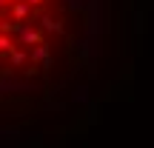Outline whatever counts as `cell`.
<instances>
[{
  "mask_svg": "<svg viewBox=\"0 0 154 148\" xmlns=\"http://www.w3.org/2000/svg\"><path fill=\"white\" fill-rule=\"evenodd\" d=\"M103 0H0V122L57 111L91 77Z\"/></svg>",
  "mask_w": 154,
  "mask_h": 148,
  "instance_id": "obj_1",
  "label": "cell"
}]
</instances>
